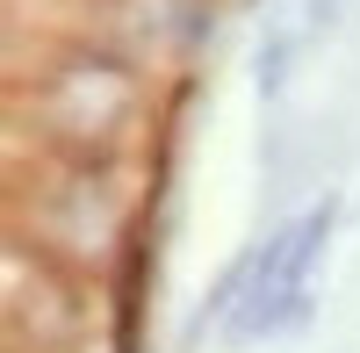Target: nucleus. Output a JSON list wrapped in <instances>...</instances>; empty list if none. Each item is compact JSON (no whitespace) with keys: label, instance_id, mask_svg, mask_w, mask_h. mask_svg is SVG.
Here are the masks:
<instances>
[{"label":"nucleus","instance_id":"f257e3e1","mask_svg":"<svg viewBox=\"0 0 360 353\" xmlns=\"http://www.w3.org/2000/svg\"><path fill=\"white\" fill-rule=\"evenodd\" d=\"M15 152H58V159H130L152 130V72L108 37H51L37 65L8 86Z\"/></svg>","mask_w":360,"mask_h":353},{"label":"nucleus","instance_id":"f03ea898","mask_svg":"<svg viewBox=\"0 0 360 353\" xmlns=\"http://www.w3.org/2000/svg\"><path fill=\"white\" fill-rule=\"evenodd\" d=\"M137 188L130 159H58V152H15L8 188V238L58 259L72 274H108L130 245Z\"/></svg>","mask_w":360,"mask_h":353},{"label":"nucleus","instance_id":"7ed1b4c3","mask_svg":"<svg viewBox=\"0 0 360 353\" xmlns=\"http://www.w3.org/2000/svg\"><path fill=\"white\" fill-rule=\"evenodd\" d=\"M332 231H339V195H317L310 210L274 224L252 252H238L224 267V281L209 288L202 325L217 317L224 346H266V339L303 332L310 303H317V267L332 252Z\"/></svg>","mask_w":360,"mask_h":353},{"label":"nucleus","instance_id":"20e7f679","mask_svg":"<svg viewBox=\"0 0 360 353\" xmlns=\"http://www.w3.org/2000/svg\"><path fill=\"white\" fill-rule=\"evenodd\" d=\"M94 281L8 238V353H72L94 332Z\"/></svg>","mask_w":360,"mask_h":353},{"label":"nucleus","instance_id":"39448f33","mask_svg":"<svg viewBox=\"0 0 360 353\" xmlns=\"http://www.w3.org/2000/svg\"><path fill=\"white\" fill-rule=\"evenodd\" d=\"M288 65H295V37L274 29V37L259 44V94H281V86H288Z\"/></svg>","mask_w":360,"mask_h":353},{"label":"nucleus","instance_id":"423d86ee","mask_svg":"<svg viewBox=\"0 0 360 353\" xmlns=\"http://www.w3.org/2000/svg\"><path fill=\"white\" fill-rule=\"evenodd\" d=\"M346 0H303V29H332Z\"/></svg>","mask_w":360,"mask_h":353}]
</instances>
